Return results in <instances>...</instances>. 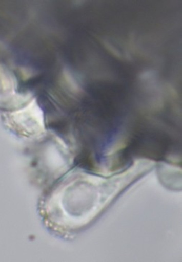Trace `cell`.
<instances>
[{"label":"cell","mask_w":182,"mask_h":262,"mask_svg":"<svg viewBox=\"0 0 182 262\" xmlns=\"http://www.w3.org/2000/svg\"><path fill=\"white\" fill-rule=\"evenodd\" d=\"M15 78L8 69L0 66V107L12 105L15 96Z\"/></svg>","instance_id":"1"},{"label":"cell","mask_w":182,"mask_h":262,"mask_svg":"<svg viewBox=\"0 0 182 262\" xmlns=\"http://www.w3.org/2000/svg\"><path fill=\"white\" fill-rule=\"evenodd\" d=\"M104 45H105V47L106 48H107V50H109V51L111 52V53L112 54V55H114V56L116 57H120V53H119L118 51H117V50L115 48H114L112 45H111L109 44V43L107 42V41H103Z\"/></svg>","instance_id":"2"}]
</instances>
